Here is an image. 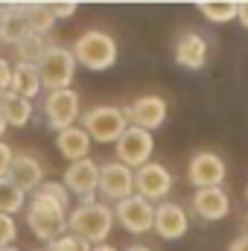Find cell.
<instances>
[{"label": "cell", "instance_id": "1", "mask_svg": "<svg viewBox=\"0 0 248 251\" xmlns=\"http://www.w3.org/2000/svg\"><path fill=\"white\" fill-rule=\"evenodd\" d=\"M70 216V193L62 181H44L26 201V225L47 246L67 234Z\"/></svg>", "mask_w": 248, "mask_h": 251}, {"label": "cell", "instance_id": "2", "mask_svg": "<svg viewBox=\"0 0 248 251\" xmlns=\"http://www.w3.org/2000/svg\"><path fill=\"white\" fill-rule=\"evenodd\" d=\"M111 228H114V210L108 204H102V201L79 204L67 216V231L82 237L91 246H102L111 237Z\"/></svg>", "mask_w": 248, "mask_h": 251}, {"label": "cell", "instance_id": "3", "mask_svg": "<svg viewBox=\"0 0 248 251\" xmlns=\"http://www.w3.org/2000/svg\"><path fill=\"white\" fill-rule=\"evenodd\" d=\"M73 59L88 70H108L117 62V41L102 29H88L73 41Z\"/></svg>", "mask_w": 248, "mask_h": 251}, {"label": "cell", "instance_id": "4", "mask_svg": "<svg viewBox=\"0 0 248 251\" xmlns=\"http://www.w3.org/2000/svg\"><path fill=\"white\" fill-rule=\"evenodd\" d=\"M79 120H82V128L88 131V137L97 143H117L128 128L125 108H117V105H94Z\"/></svg>", "mask_w": 248, "mask_h": 251}, {"label": "cell", "instance_id": "5", "mask_svg": "<svg viewBox=\"0 0 248 251\" xmlns=\"http://www.w3.org/2000/svg\"><path fill=\"white\" fill-rule=\"evenodd\" d=\"M41 73V85L53 94V91H67L73 85L76 76V59L67 47H47V53L38 62Z\"/></svg>", "mask_w": 248, "mask_h": 251}, {"label": "cell", "instance_id": "6", "mask_svg": "<svg viewBox=\"0 0 248 251\" xmlns=\"http://www.w3.org/2000/svg\"><path fill=\"white\" fill-rule=\"evenodd\" d=\"M114 149H117V158H114V161L125 164L128 170H140L143 164H149L152 149H155L152 131L137 128V126H128V128H125V134L114 143Z\"/></svg>", "mask_w": 248, "mask_h": 251}, {"label": "cell", "instance_id": "7", "mask_svg": "<svg viewBox=\"0 0 248 251\" xmlns=\"http://www.w3.org/2000/svg\"><path fill=\"white\" fill-rule=\"evenodd\" d=\"M79 117H82V108H79V94L73 88L47 94V100H44V120H47L50 128L64 131V128H70V126L76 123Z\"/></svg>", "mask_w": 248, "mask_h": 251}, {"label": "cell", "instance_id": "8", "mask_svg": "<svg viewBox=\"0 0 248 251\" xmlns=\"http://www.w3.org/2000/svg\"><path fill=\"white\" fill-rule=\"evenodd\" d=\"M114 219L123 225L128 234H146V231H152V225H155V204L134 193V196H128L123 201H117Z\"/></svg>", "mask_w": 248, "mask_h": 251}, {"label": "cell", "instance_id": "9", "mask_svg": "<svg viewBox=\"0 0 248 251\" xmlns=\"http://www.w3.org/2000/svg\"><path fill=\"white\" fill-rule=\"evenodd\" d=\"M62 184L67 187L70 196H79L82 204H91V201H97L94 196H97V190H99V167H97L91 158L76 161V164H70V167L64 170Z\"/></svg>", "mask_w": 248, "mask_h": 251}, {"label": "cell", "instance_id": "10", "mask_svg": "<svg viewBox=\"0 0 248 251\" xmlns=\"http://www.w3.org/2000/svg\"><path fill=\"white\" fill-rule=\"evenodd\" d=\"M187 178H190V184L196 190L222 187V181H225V161L216 152H196L190 158Z\"/></svg>", "mask_w": 248, "mask_h": 251}, {"label": "cell", "instance_id": "11", "mask_svg": "<svg viewBox=\"0 0 248 251\" xmlns=\"http://www.w3.org/2000/svg\"><path fill=\"white\" fill-rule=\"evenodd\" d=\"M173 190V173L164 167V164H143L140 170H134V193L143 196L146 201H155V199H167V193Z\"/></svg>", "mask_w": 248, "mask_h": 251}, {"label": "cell", "instance_id": "12", "mask_svg": "<svg viewBox=\"0 0 248 251\" xmlns=\"http://www.w3.org/2000/svg\"><path fill=\"white\" fill-rule=\"evenodd\" d=\"M99 193L111 201H123L134 196V170L120 161H108L99 167Z\"/></svg>", "mask_w": 248, "mask_h": 251}, {"label": "cell", "instance_id": "13", "mask_svg": "<svg viewBox=\"0 0 248 251\" xmlns=\"http://www.w3.org/2000/svg\"><path fill=\"white\" fill-rule=\"evenodd\" d=\"M125 117H128V126L152 131V128L164 126V120H167V102L161 97H140L125 108Z\"/></svg>", "mask_w": 248, "mask_h": 251}, {"label": "cell", "instance_id": "14", "mask_svg": "<svg viewBox=\"0 0 248 251\" xmlns=\"http://www.w3.org/2000/svg\"><path fill=\"white\" fill-rule=\"evenodd\" d=\"M161 240H181L187 234V210L181 204H173V201H164L155 207V225Z\"/></svg>", "mask_w": 248, "mask_h": 251}, {"label": "cell", "instance_id": "15", "mask_svg": "<svg viewBox=\"0 0 248 251\" xmlns=\"http://www.w3.org/2000/svg\"><path fill=\"white\" fill-rule=\"evenodd\" d=\"M26 35H29V26H26V3H3L0 6V41L15 47Z\"/></svg>", "mask_w": 248, "mask_h": 251}, {"label": "cell", "instance_id": "16", "mask_svg": "<svg viewBox=\"0 0 248 251\" xmlns=\"http://www.w3.org/2000/svg\"><path fill=\"white\" fill-rule=\"evenodd\" d=\"M9 178L24 190V193H35V190L44 184V167L35 155H15L12 161V170H9Z\"/></svg>", "mask_w": 248, "mask_h": 251}, {"label": "cell", "instance_id": "17", "mask_svg": "<svg viewBox=\"0 0 248 251\" xmlns=\"http://www.w3.org/2000/svg\"><path fill=\"white\" fill-rule=\"evenodd\" d=\"M175 62L187 70H201L207 62V41L198 32H184L175 41Z\"/></svg>", "mask_w": 248, "mask_h": 251}, {"label": "cell", "instance_id": "18", "mask_svg": "<svg viewBox=\"0 0 248 251\" xmlns=\"http://www.w3.org/2000/svg\"><path fill=\"white\" fill-rule=\"evenodd\" d=\"M193 210L204 219H225L231 210V199L222 187H207L193 193Z\"/></svg>", "mask_w": 248, "mask_h": 251}, {"label": "cell", "instance_id": "19", "mask_svg": "<svg viewBox=\"0 0 248 251\" xmlns=\"http://www.w3.org/2000/svg\"><path fill=\"white\" fill-rule=\"evenodd\" d=\"M56 146H59V152H62L70 164H76V161H85L88 158L91 137H88V131L82 126H70V128H64V131L56 134Z\"/></svg>", "mask_w": 248, "mask_h": 251}, {"label": "cell", "instance_id": "20", "mask_svg": "<svg viewBox=\"0 0 248 251\" xmlns=\"http://www.w3.org/2000/svg\"><path fill=\"white\" fill-rule=\"evenodd\" d=\"M41 73H38V64H24L18 62L12 67V94H18V97H24V100H35L38 94H41Z\"/></svg>", "mask_w": 248, "mask_h": 251}, {"label": "cell", "instance_id": "21", "mask_svg": "<svg viewBox=\"0 0 248 251\" xmlns=\"http://www.w3.org/2000/svg\"><path fill=\"white\" fill-rule=\"evenodd\" d=\"M0 114H3L6 126H26L32 120V102L6 91V94H0Z\"/></svg>", "mask_w": 248, "mask_h": 251}, {"label": "cell", "instance_id": "22", "mask_svg": "<svg viewBox=\"0 0 248 251\" xmlns=\"http://www.w3.org/2000/svg\"><path fill=\"white\" fill-rule=\"evenodd\" d=\"M24 201H26V193H24V190L18 187L9 176L0 178V213L15 216V213L24 210Z\"/></svg>", "mask_w": 248, "mask_h": 251}, {"label": "cell", "instance_id": "23", "mask_svg": "<svg viewBox=\"0 0 248 251\" xmlns=\"http://www.w3.org/2000/svg\"><path fill=\"white\" fill-rule=\"evenodd\" d=\"M196 6H198V12H201L207 21H213V24H228V21H234L237 12H240V3H234V0H204V3H196Z\"/></svg>", "mask_w": 248, "mask_h": 251}, {"label": "cell", "instance_id": "24", "mask_svg": "<svg viewBox=\"0 0 248 251\" xmlns=\"http://www.w3.org/2000/svg\"><path fill=\"white\" fill-rule=\"evenodd\" d=\"M53 24H56V18L50 12V3H26V26H29V32L44 35V32L53 29Z\"/></svg>", "mask_w": 248, "mask_h": 251}, {"label": "cell", "instance_id": "25", "mask_svg": "<svg viewBox=\"0 0 248 251\" xmlns=\"http://www.w3.org/2000/svg\"><path fill=\"white\" fill-rule=\"evenodd\" d=\"M15 53H18V62L38 64V62H41V56L47 53V41H44V35L29 32L26 38H21V41L15 44Z\"/></svg>", "mask_w": 248, "mask_h": 251}, {"label": "cell", "instance_id": "26", "mask_svg": "<svg viewBox=\"0 0 248 251\" xmlns=\"http://www.w3.org/2000/svg\"><path fill=\"white\" fill-rule=\"evenodd\" d=\"M47 249H50V251H91L94 246H91V243H85L82 237H76V234H70V231H67V234H62L59 240H53Z\"/></svg>", "mask_w": 248, "mask_h": 251}, {"label": "cell", "instance_id": "27", "mask_svg": "<svg viewBox=\"0 0 248 251\" xmlns=\"http://www.w3.org/2000/svg\"><path fill=\"white\" fill-rule=\"evenodd\" d=\"M15 240H18V222H15V216L0 213V249L12 246Z\"/></svg>", "mask_w": 248, "mask_h": 251}, {"label": "cell", "instance_id": "28", "mask_svg": "<svg viewBox=\"0 0 248 251\" xmlns=\"http://www.w3.org/2000/svg\"><path fill=\"white\" fill-rule=\"evenodd\" d=\"M12 161H15V152H12V146L0 140V178H6V176H9V170H12Z\"/></svg>", "mask_w": 248, "mask_h": 251}, {"label": "cell", "instance_id": "29", "mask_svg": "<svg viewBox=\"0 0 248 251\" xmlns=\"http://www.w3.org/2000/svg\"><path fill=\"white\" fill-rule=\"evenodd\" d=\"M76 6H79V3H73V0H70V3H67V0H64V3H50V12H53V18L59 21V18H70V15L76 12Z\"/></svg>", "mask_w": 248, "mask_h": 251}, {"label": "cell", "instance_id": "30", "mask_svg": "<svg viewBox=\"0 0 248 251\" xmlns=\"http://www.w3.org/2000/svg\"><path fill=\"white\" fill-rule=\"evenodd\" d=\"M9 88H12V64L0 56V94H6Z\"/></svg>", "mask_w": 248, "mask_h": 251}, {"label": "cell", "instance_id": "31", "mask_svg": "<svg viewBox=\"0 0 248 251\" xmlns=\"http://www.w3.org/2000/svg\"><path fill=\"white\" fill-rule=\"evenodd\" d=\"M228 251H248V234L246 237H237L234 243H231V249Z\"/></svg>", "mask_w": 248, "mask_h": 251}, {"label": "cell", "instance_id": "32", "mask_svg": "<svg viewBox=\"0 0 248 251\" xmlns=\"http://www.w3.org/2000/svg\"><path fill=\"white\" fill-rule=\"evenodd\" d=\"M237 18H240V24L248 29V0H246V3H240V12H237Z\"/></svg>", "mask_w": 248, "mask_h": 251}, {"label": "cell", "instance_id": "33", "mask_svg": "<svg viewBox=\"0 0 248 251\" xmlns=\"http://www.w3.org/2000/svg\"><path fill=\"white\" fill-rule=\"evenodd\" d=\"M91 251H117L114 246H108V243H102V246H94Z\"/></svg>", "mask_w": 248, "mask_h": 251}, {"label": "cell", "instance_id": "34", "mask_svg": "<svg viewBox=\"0 0 248 251\" xmlns=\"http://www.w3.org/2000/svg\"><path fill=\"white\" fill-rule=\"evenodd\" d=\"M125 251H152V249H149V246H128Z\"/></svg>", "mask_w": 248, "mask_h": 251}, {"label": "cell", "instance_id": "35", "mask_svg": "<svg viewBox=\"0 0 248 251\" xmlns=\"http://www.w3.org/2000/svg\"><path fill=\"white\" fill-rule=\"evenodd\" d=\"M9 126H6V120H3V114H0V140H3V131H6Z\"/></svg>", "mask_w": 248, "mask_h": 251}, {"label": "cell", "instance_id": "36", "mask_svg": "<svg viewBox=\"0 0 248 251\" xmlns=\"http://www.w3.org/2000/svg\"><path fill=\"white\" fill-rule=\"evenodd\" d=\"M0 251H21V249H15V246H6V249H0Z\"/></svg>", "mask_w": 248, "mask_h": 251}, {"label": "cell", "instance_id": "37", "mask_svg": "<svg viewBox=\"0 0 248 251\" xmlns=\"http://www.w3.org/2000/svg\"><path fill=\"white\" fill-rule=\"evenodd\" d=\"M35 251H50V249H35Z\"/></svg>", "mask_w": 248, "mask_h": 251}, {"label": "cell", "instance_id": "38", "mask_svg": "<svg viewBox=\"0 0 248 251\" xmlns=\"http://www.w3.org/2000/svg\"><path fill=\"white\" fill-rule=\"evenodd\" d=\"M246 196H248V187H246Z\"/></svg>", "mask_w": 248, "mask_h": 251}, {"label": "cell", "instance_id": "39", "mask_svg": "<svg viewBox=\"0 0 248 251\" xmlns=\"http://www.w3.org/2000/svg\"><path fill=\"white\" fill-rule=\"evenodd\" d=\"M246 225H248V219H246Z\"/></svg>", "mask_w": 248, "mask_h": 251}]
</instances>
